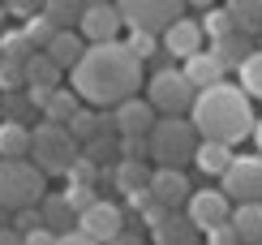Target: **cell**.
Masks as SVG:
<instances>
[{"instance_id":"obj_1","label":"cell","mask_w":262,"mask_h":245,"mask_svg":"<svg viewBox=\"0 0 262 245\" xmlns=\"http://www.w3.org/2000/svg\"><path fill=\"white\" fill-rule=\"evenodd\" d=\"M73 86L69 91L86 108H116L121 99H134L142 91V60L129 56L121 39L112 43H86L82 60L73 65Z\"/></svg>"},{"instance_id":"obj_2","label":"cell","mask_w":262,"mask_h":245,"mask_svg":"<svg viewBox=\"0 0 262 245\" xmlns=\"http://www.w3.org/2000/svg\"><path fill=\"white\" fill-rule=\"evenodd\" d=\"M189 125L202 142H224V147H236L241 138L254 133V104L241 86L232 82H215L206 91L193 95L189 104Z\"/></svg>"},{"instance_id":"obj_3","label":"cell","mask_w":262,"mask_h":245,"mask_svg":"<svg viewBox=\"0 0 262 245\" xmlns=\"http://www.w3.org/2000/svg\"><path fill=\"white\" fill-rule=\"evenodd\" d=\"M78 147L82 142L73 138L60 120H39V125L30 129V151L26 155L35 159V168L43 176H60V172H69L73 164H78Z\"/></svg>"},{"instance_id":"obj_4","label":"cell","mask_w":262,"mask_h":245,"mask_svg":"<svg viewBox=\"0 0 262 245\" xmlns=\"http://www.w3.org/2000/svg\"><path fill=\"white\" fill-rule=\"evenodd\" d=\"M193 147H198V133H193V125L185 116H163L146 133V155L159 159V168H181V164H189Z\"/></svg>"},{"instance_id":"obj_5","label":"cell","mask_w":262,"mask_h":245,"mask_svg":"<svg viewBox=\"0 0 262 245\" xmlns=\"http://www.w3.org/2000/svg\"><path fill=\"white\" fill-rule=\"evenodd\" d=\"M48 194V176L30 159H0V211L35 207Z\"/></svg>"},{"instance_id":"obj_6","label":"cell","mask_w":262,"mask_h":245,"mask_svg":"<svg viewBox=\"0 0 262 245\" xmlns=\"http://www.w3.org/2000/svg\"><path fill=\"white\" fill-rule=\"evenodd\" d=\"M193 95H198V91L185 82L181 69H159L146 82V104L155 108V112H163V116H185L189 104H193Z\"/></svg>"},{"instance_id":"obj_7","label":"cell","mask_w":262,"mask_h":245,"mask_svg":"<svg viewBox=\"0 0 262 245\" xmlns=\"http://www.w3.org/2000/svg\"><path fill=\"white\" fill-rule=\"evenodd\" d=\"M220 181V194L228 202H262V155H232Z\"/></svg>"},{"instance_id":"obj_8","label":"cell","mask_w":262,"mask_h":245,"mask_svg":"<svg viewBox=\"0 0 262 245\" xmlns=\"http://www.w3.org/2000/svg\"><path fill=\"white\" fill-rule=\"evenodd\" d=\"M116 13L129 30H150V35H159L168 22L181 17L185 0H112Z\"/></svg>"},{"instance_id":"obj_9","label":"cell","mask_w":262,"mask_h":245,"mask_svg":"<svg viewBox=\"0 0 262 245\" xmlns=\"http://www.w3.org/2000/svg\"><path fill=\"white\" fill-rule=\"evenodd\" d=\"M228 215H232V202H228L220 189H189V198H185V219H189L202 237L215 232V228H224Z\"/></svg>"},{"instance_id":"obj_10","label":"cell","mask_w":262,"mask_h":245,"mask_svg":"<svg viewBox=\"0 0 262 245\" xmlns=\"http://www.w3.org/2000/svg\"><path fill=\"white\" fill-rule=\"evenodd\" d=\"M73 30H78L86 43H112V39H121L125 22H121V13H116L112 0H103V5H86Z\"/></svg>"},{"instance_id":"obj_11","label":"cell","mask_w":262,"mask_h":245,"mask_svg":"<svg viewBox=\"0 0 262 245\" xmlns=\"http://www.w3.org/2000/svg\"><path fill=\"white\" fill-rule=\"evenodd\" d=\"M78 232H86L91 241L107 245L116 232H125V215H121V207H116V202H103V198H95L86 211H78Z\"/></svg>"},{"instance_id":"obj_12","label":"cell","mask_w":262,"mask_h":245,"mask_svg":"<svg viewBox=\"0 0 262 245\" xmlns=\"http://www.w3.org/2000/svg\"><path fill=\"white\" fill-rule=\"evenodd\" d=\"M146 194H150V202L163 207V211L185 207V198H189V176H185L181 168H150Z\"/></svg>"},{"instance_id":"obj_13","label":"cell","mask_w":262,"mask_h":245,"mask_svg":"<svg viewBox=\"0 0 262 245\" xmlns=\"http://www.w3.org/2000/svg\"><path fill=\"white\" fill-rule=\"evenodd\" d=\"M112 120H116V129H121V138H146L150 125L159 120V112L146 104V99H121V104L112 108Z\"/></svg>"},{"instance_id":"obj_14","label":"cell","mask_w":262,"mask_h":245,"mask_svg":"<svg viewBox=\"0 0 262 245\" xmlns=\"http://www.w3.org/2000/svg\"><path fill=\"white\" fill-rule=\"evenodd\" d=\"M159 43L168 48V56H193V52H202V43H206V35H202V26L193 17H177V22H168V26L159 30Z\"/></svg>"},{"instance_id":"obj_15","label":"cell","mask_w":262,"mask_h":245,"mask_svg":"<svg viewBox=\"0 0 262 245\" xmlns=\"http://www.w3.org/2000/svg\"><path fill=\"white\" fill-rule=\"evenodd\" d=\"M185 82L193 86V91H206V86H215V82H224V65L211 56V48H202V52H193V56H185Z\"/></svg>"},{"instance_id":"obj_16","label":"cell","mask_w":262,"mask_h":245,"mask_svg":"<svg viewBox=\"0 0 262 245\" xmlns=\"http://www.w3.org/2000/svg\"><path fill=\"white\" fill-rule=\"evenodd\" d=\"M236 245H262V202H236V211L228 215Z\"/></svg>"},{"instance_id":"obj_17","label":"cell","mask_w":262,"mask_h":245,"mask_svg":"<svg viewBox=\"0 0 262 245\" xmlns=\"http://www.w3.org/2000/svg\"><path fill=\"white\" fill-rule=\"evenodd\" d=\"M82 52H86V39L78 35V30H56V35H52V43L43 48V56H48V60L64 73V69H73V65L82 60Z\"/></svg>"},{"instance_id":"obj_18","label":"cell","mask_w":262,"mask_h":245,"mask_svg":"<svg viewBox=\"0 0 262 245\" xmlns=\"http://www.w3.org/2000/svg\"><path fill=\"white\" fill-rule=\"evenodd\" d=\"M30 151V125L0 116V159H26Z\"/></svg>"},{"instance_id":"obj_19","label":"cell","mask_w":262,"mask_h":245,"mask_svg":"<svg viewBox=\"0 0 262 245\" xmlns=\"http://www.w3.org/2000/svg\"><path fill=\"white\" fill-rule=\"evenodd\" d=\"M21 82H26V91H48V86L60 82V69L43 56V52H30L26 65H21Z\"/></svg>"},{"instance_id":"obj_20","label":"cell","mask_w":262,"mask_h":245,"mask_svg":"<svg viewBox=\"0 0 262 245\" xmlns=\"http://www.w3.org/2000/svg\"><path fill=\"white\" fill-rule=\"evenodd\" d=\"M150 232H155V245H193V241H198V228H193L185 215H172V211Z\"/></svg>"},{"instance_id":"obj_21","label":"cell","mask_w":262,"mask_h":245,"mask_svg":"<svg viewBox=\"0 0 262 245\" xmlns=\"http://www.w3.org/2000/svg\"><path fill=\"white\" fill-rule=\"evenodd\" d=\"M189 164H193L198 172H206V176H220L228 164H232V147H224V142H202V138H198Z\"/></svg>"},{"instance_id":"obj_22","label":"cell","mask_w":262,"mask_h":245,"mask_svg":"<svg viewBox=\"0 0 262 245\" xmlns=\"http://www.w3.org/2000/svg\"><path fill=\"white\" fill-rule=\"evenodd\" d=\"M249 52H254V43H249V35H241V30H232V35H224V39L211 43V56L220 60L224 69H236Z\"/></svg>"},{"instance_id":"obj_23","label":"cell","mask_w":262,"mask_h":245,"mask_svg":"<svg viewBox=\"0 0 262 245\" xmlns=\"http://www.w3.org/2000/svg\"><path fill=\"white\" fill-rule=\"evenodd\" d=\"M228 17L236 22V30L241 35H258L262 30V0H228Z\"/></svg>"},{"instance_id":"obj_24","label":"cell","mask_w":262,"mask_h":245,"mask_svg":"<svg viewBox=\"0 0 262 245\" xmlns=\"http://www.w3.org/2000/svg\"><path fill=\"white\" fill-rule=\"evenodd\" d=\"M82 9H86L82 0H43L39 13L48 17L56 30H73V26H78V17H82Z\"/></svg>"},{"instance_id":"obj_25","label":"cell","mask_w":262,"mask_h":245,"mask_svg":"<svg viewBox=\"0 0 262 245\" xmlns=\"http://www.w3.org/2000/svg\"><path fill=\"white\" fill-rule=\"evenodd\" d=\"M39 108H43V120H60V125H64V120L78 112V95H73V91H60V86H52V91L43 95Z\"/></svg>"},{"instance_id":"obj_26","label":"cell","mask_w":262,"mask_h":245,"mask_svg":"<svg viewBox=\"0 0 262 245\" xmlns=\"http://www.w3.org/2000/svg\"><path fill=\"white\" fill-rule=\"evenodd\" d=\"M150 181V168L142 159H121V168H116V185H121V194H142Z\"/></svg>"},{"instance_id":"obj_27","label":"cell","mask_w":262,"mask_h":245,"mask_svg":"<svg viewBox=\"0 0 262 245\" xmlns=\"http://www.w3.org/2000/svg\"><path fill=\"white\" fill-rule=\"evenodd\" d=\"M236 77H241V91H245L249 99H262V52H258V48L236 65Z\"/></svg>"},{"instance_id":"obj_28","label":"cell","mask_w":262,"mask_h":245,"mask_svg":"<svg viewBox=\"0 0 262 245\" xmlns=\"http://www.w3.org/2000/svg\"><path fill=\"white\" fill-rule=\"evenodd\" d=\"M64 129H69L78 142H95V133L103 129V125H99V108H78V112L64 120Z\"/></svg>"},{"instance_id":"obj_29","label":"cell","mask_w":262,"mask_h":245,"mask_svg":"<svg viewBox=\"0 0 262 245\" xmlns=\"http://www.w3.org/2000/svg\"><path fill=\"white\" fill-rule=\"evenodd\" d=\"M21 35H26V43H30L35 52H43V48L52 43V35H56V26H52L43 13H30V17H21Z\"/></svg>"},{"instance_id":"obj_30","label":"cell","mask_w":262,"mask_h":245,"mask_svg":"<svg viewBox=\"0 0 262 245\" xmlns=\"http://www.w3.org/2000/svg\"><path fill=\"white\" fill-rule=\"evenodd\" d=\"M198 26H202V35H206V39L215 43V39L232 35V30H236V22L228 17V9H224V5H211V9L202 13V22H198Z\"/></svg>"},{"instance_id":"obj_31","label":"cell","mask_w":262,"mask_h":245,"mask_svg":"<svg viewBox=\"0 0 262 245\" xmlns=\"http://www.w3.org/2000/svg\"><path fill=\"white\" fill-rule=\"evenodd\" d=\"M30 43H26V35L21 30H0V60H13V65H26V56H30Z\"/></svg>"},{"instance_id":"obj_32","label":"cell","mask_w":262,"mask_h":245,"mask_svg":"<svg viewBox=\"0 0 262 245\" xmlns=\"http://www.w3.org/2000/svg\"><path fill=\"white\" fill-rule=\"evenodd\" d=\"M121 43L129 48V56H134V60H150L159 52V35H150V30H129Z\"/></svg>"},{"instance_id":"obj_33","label":"cell","mask_w":262,"mask_h":245,"mask_svg":"<svg viewBox=\"0 0 262 245\" xmlns=\"http://www.w3.org/2000/svg\"><path fill=\"white\" fill-rule=\"evenodd\" d=\"M64 202H69V211H86V207H91V202H95V189L78 181V185H73V189H69V194H64Z\"/></svg>"},{"instance_id":"obj_34","label":"cell","mask_w":262,"mask_h":245,"mask_svg":"<svg viewBox=\"0 0 262 245\" xmlns=\"http://www.w3.org/2000/svg\"><path fill=\"white\" fill-rule=\"evenodd\" d=\"M17 86H21V65L0 60V91H17Z\"/></svg>"},{"instance_id":"obj_35","label":"cell","mask_w":262,"mask_h":245,"mask_svg":"<svg viewBox=\"0 0 262 245\" xmlns=\"http://www.w3.org/2000/svg\"><path fill=\"white\" fill-rule=\"evenodd\" d=\"M56 237H60V232H52V228H26V232H21V245H56Z\"/></svg>"},{"instance_id":"obj_36","label":"cell","mask_w":262,"mask_h":245,"mask_svg":"<svg viewBox=\"0 0 262 245\" xmlns=\"http://www.w3.org/2000/svg\"><path fill=\"white\" fill-rule=\"evenodd\" d=\"M0 5H5V13H13V17H30V13L43 9V0H0Z\"/></svg>"},{"instance_id":"obj_37","label":"cell","mask_w":262,"mask_h":245,"mask_svg":"<svg viewBox=\"0 0 262 245\" xmlns=\"http://www.w3.org/2000/svg\"><path fill=\"white\" fill-rule=\"evenodd\" d=\"M56 245H99V241H91L86 232H78V228H73V232H64V237H56Z\"/></svg>"},{"instance_id":"obj_38","label":"cell","mask_w":262,"mask_h":245,"mask_svg":"<svg viewBox=\"0 0 262 245\" xmlns=\"http://www.w3.org/2000/svg\"><path fill=\"white\" fill-rule=\"evenodd\" d=\"M107 245H142V237H138V232H116Z\"/></svg>"},{"instance_id":"obj_39","label":"cell","mask_w":262,"mask_h":245,"mask_svg":"<svg viewBox=\"0 0 262 245\" xmlns=\"http://www.w3.org/2000/svg\"><path fill=\"white\" fill-rule=\"evenodd\" d=\"M0 245H21V232H13V228H0Z\"/></svg>"},{"instance_id":"obj_40","label":"cell","mask_w":262,"mask_h":245,"mask_svg":"<svg viewBox=\"0 0 262 245\" xmlns=\"http://www.w3.org/2000/svg\"><path fill=\"white\" fill-rule=\"evenodd\" d=\"M254 138H258V147H262V120H254Z\"/></svg>"},{"instance_id":"obj_41","label":"cell","mask_w":262,"mask_h":245,"mask_svg":"<svg viewBox=\"0 0 262 245\" xmlns=\"http://www.w3.org/2000/svg\"><path fill=\"white\" fill-rule=\"evenodd\" d=\"M185 5H202V9H211V5H215V0H185Z\"/></svg>"},{"instance_id":"obj_42","label":"cell","mask_w":262,"mask_h":245,"mask_svg":"<svg viewBox=\"0 0 262 245\" xmlns=\"http://www.w3.org/2000/svg\"><path fill=\"white\" fill-rule=\"evenodd\" d=\"M82 5H103V0H82Z\"/></svg>"},{"instance_id":"obj_43","label":"cell","mask_w":262,"mask_h":245,"mask_svg":"<svg viewBox=\"0 0 262 245\" xmlns=\"http://www.w3.org/2000/svg\"><path fill=\"white\" fill-rule=\"evenodd\" d=\"M5 17H9V13H5V5H0V22H5Z\"/></svg>"},{"instance_id":"obj_44","label":"cell","mask_w":262,"mask_h":245,"mask_svg":"<svg viewBox=\"0 0 262 245\" xmlns=\"http://www.w3.org/2000/svg\"><path fill=\"white\" fill-rule=\"evenodd\" d=\"M0 116H5V104H0Z\"/></svg>"}]
</instances>
